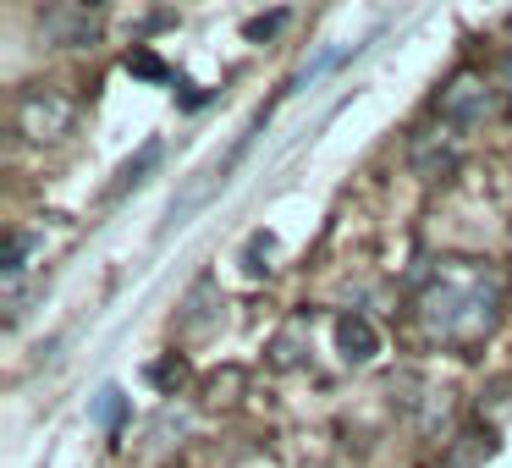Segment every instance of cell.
I'll use <instances>...</instances> for the list:
<instances>
[{
  "label": "cell",
  "mask_w": 512,
  "mask_h": 468,
  "mask_svg": "<svg viewBox=\"0 0 512 468\" xmlns=\"http://www.w3.org/2000/svg\"><path fill=\"white\" fill-rule=\"evenodd\" d=\"M457 166V133L452 127H430V133H419L413 138V171L419 177H441V171H452Z\"/></svg>",
  "instance_id": "277c9868"
},
{
  "label": "cell",
  "mask_w": 512,
  "mask_h": 468,
  "mask_svg": "<svg viewBox=\"0 0 512 468\" xmlns=\"http://www.w3.org/2000/svg\"><path fill=\"white\" fill-rule=\"evenodd\" d=\"M122 413V391H100V424H116Z\"/></svg>",
  "instance_id": "8fae6325"
},
{
  "label": "cell",
  "mask_w": 512,
  "mask_h": 468,
  "mask_svg": "<svg viewBox=\"0 0 512 468\" xmlns=\"http://www.w3.org/2000/svg\"><path fill=\"white\" fill-rule=\"evenodd\" d=\"M155 160H160V144H144V149H138V160H127V166H122V188H127V182H144V171H155Z\"/></svg>",
  "instance_id": "ba28073f"
},
{
  "label": "cell",
  "mask_w": 512,
  "mask_h": 468,
  "mask_svg": "<svg viewBox=\"0 0 512 468\" xmlns=\"http://www.w3.org/2000/svg\"><path fill=\"white\" fill-rule=\"evenodd\" d=\"M298 342H303V320H292L287 325V331H281L276 336V342H270V364H276V369H292V364H298Z\"/></svg>",
  "instance_id": "52a82bcc"
},
{
  "label": "cell",
  "mask_w": 512,
  "mask_h": 468,
  "mask_svg": "<svg viewBox=\"0 0 512 468\" xmlns=\"http://www.w3.org/2000/svg\"><path fill=\"white\" fill-rule=\"evenodd\" d=\"M496 78H501V89L512 94V50H507V56H501V72H496Z\"/></svg>",
  "instance_id": "7c38bea8"
},
{
  "label": "cell",
  "mask_w": 512,
  "mask_h": 468,
  "mask_svg": "<svg viewBox=\"0 0 512 468\" xmlns=\"http://www.w3.org/2000/svg\"><path fill=\"white\" fill-rule=\"evenodd\" d=\"M413 314L435 342H479L501 314V276L479 259H441L413 298Z\"/></svg>",
  "instance_id": "6da1fadb"
},
{
  "label": "cell",
  "mask_w": 512,
  "mask_h": 468,
  "mask_svg": "<svg viewBox=\"0 0 512 468\" xmlns=\"http://www.w3.org/2000/svg\"><path fill=\"white\" fill-rule=\"evenodd\" d=\"M490 105H496L490 83L479 78V72H457L441 89V100H435V116H441V127H452V133L463 138V133H474V127H485Z\"/></svg>",
  "instance_id": "3957f363"
},
{
  "label": "cell",
  "mask_w": 512,
  "mask_h": 468,
  "mask_svg": "<svg viewBox=\"0 0 512 468\" xmlns=\"http://www.w3.org/2000/svg\"><path fill=\"white\" fill-rule=\"evenodd\" d=\"M287 23V12H270V17H248V39H270L276 28Z\"/></svg>",
  "instance_id": "30bf717a"
},
{
  "label": "cell",
  "mask_w": 512,
  "mask_h": 468,
  "mask_svg": "<svg viewBox=\"0 0 512 468\" xmlns=\"http://www.w3.org/2000/svg\"><path fill=\"white\" fill-rule=\"evenodd\" d=\"M127 72H138V78H166V61H160L155 50H133V56H127Z\"/></svg>",
  "instance_id": "9c48e42d"
},
{
  "label": "cell",
  "mask_w": 512,
  "mask_h": 468,
  "mask_svg": "<svg viewBox=\"0 0 512 468\" xmlns=\"http://www.w3.org/2000/svg\"><path fill=\"white\" fill-rule=\"evenodd\" d=\"M45 34H56L61 45H89L94 39V12H83V6H56V12H45Z\"/></svg>",
  "instance_id": "8992f818"
},
{
  "label": "cell",
  "mask_w": 512,
  "mask_h": 468,
  "mask_svg": "<svg viewBox=\"0 0 512 468\" xmlns=\"http://www.w3.org/2000/svg\"><path fill=\"white\" fill-rule=\"evenodd\" d=\"M336 342H342V358L347 364H369V358L380 353V331L369 314H347L342 325H336Z\"/></svg>",
  "instance_id": "5b68a950"
},
{
  "label": "cell",
  "mask_w": 512,
  "mask_h": 468,
  "mask_svg": "<svg viewBox=\"0 0 512 468\" xmlns=\"http://www.w3.org/2000/svg\"><path fill=\"white\" fill-rule=\"evenodd\" d=\"M72 122H78V100H67L61 89H28L17 100V133L28 144H56L72 133Z\"/></svg>",
  "instance_id": "7a4b0ae2"
}]
</instances>
